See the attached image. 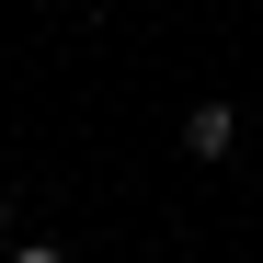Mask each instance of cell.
I'll return each mask as SVG.
<instances>
[{
	"instance_id": "cell-1",
	"label": "cell",
	"mask_w": 263,
	"mask_h": 263,
	"mask_svg": "<svg viewBox=\"0 0 263 263\" xmlns=\"http://www.w3.org/2000/svg\"><path fill=\"white\" fill-rule=\"evenodd\" d=\"M229 149H240V115L229 103H195L183 115V160H229Z\"/></svg>"
},
{
	"instance_id": "cell-2",
	"label": "cell",
	"mask_w": 263,
	"mask_h": 263,
	"mask_svg": "<svg viewBox=\"0 0 263 263\" xmlns=\"http://www.w3.org/2000/svg\"><path fill=\"white\" fill-rule=\"evenodd\" d=\"M12 263H69V252H46V240H23V252H12Z\"/></svg>"
},
{
	"instance_id": "cell-3",
	"label": "cell",
	"mask_w": 263,
	"mask_h": 263,
	"mask_svg": "<svg viewBox=\"0 0 263 263\" xmlns=\"http://www.w3.org/2000/svg\"><path fill=\"white\" fill-rule=\"evenodd\" d=\"M0 240H12V195H0Z\"/></svg>"
}]
</instances>
